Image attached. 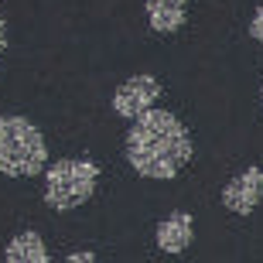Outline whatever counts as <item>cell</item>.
Masks as SVG:
<instances>
[{
  "mask_svg": "<svg viewBox=\"0 0 263 263\" xmlns=\"http://www.w3.org/2000/svg\"><path fill=\"white\" fill-rule=\"evenodd\" d=\"M188 0H147V21L157 34H171L185 24Z\"/></svg>",
  "mask_w": 263,
  "mask_h": 263,
  "instance_id": "cell-7",
  "label": "cell"
},
{
  "mask_svg": "<svg viewBox=\"0 0 263 263\" xmlns=\"http://www.w3.org/2000/svg\"><path fill=\"white\" fill-rule=\"evenodd\" d=\"M157 246L164 250L167 256H178L185 253L188 246H192V239H195V222H192V215L188 212H171L167 219H161L157 222V233H154Z\"/></svg>",
  "mask_w": 263,
  "mask_h": 263,
  "instance_id": "cell-6",
  "label": "cell"
},
{
  "mask_svg": "<svg viewBox=\"0 0 263 263\" xmlns=\"http://www.w3.org/2000/svg\"><path fill=\"white\" fill-rule=\"evenodd\" d=\"M96 181H99V167L92 161L62 157L45 171V205L55 212H72V209H79L92 198Z\"/></svg>",
  "mask_w": 263,
  "mask_h": 263,
  "instance_id": "cell-3",
  "label": "cell"
},
{
  "mask_svg": "<svg viewBox=\"0 0 263 263\" xmlns=\"http://www.w3.org/2000/svg\"><path fill=\"white\" fill-rule=\"evenodd\" d=\"M48 164V147L41 130L24 117H0V175L31 178Z\"/></svg>",
  "mask_w": 263,
  "mask_h": 263,
  "instance_id": "cell-2",
  "label": "cell"
},
{
  "mask_svg": "<svg viewBox=\"0 0 263 263\" xmlns=\"http://www.w3.org/2000/svg\"><path fill=\"white\" fill-rule=\"evenodd\" d=\"M4 45H7V24L0 17V59H4Z\"/></svg>",
  "mask_w": 263,
  "mask_h": 263,
  "instance_id": "cell-11",
  "label": "cell"
},
{
  "mask_svg": "<svg viewBox=\"0 0 263 263\" xmlns=\"http://www.w3.org/2000/svg\"><path fill=\"white\" fill-rule=\"evenodd\" d=\"M157 96H161V82L154 76H134L113 92V109H117L120 117L137 120V117H144V113L154 109Z\"/></svg>",
  "mask_w": 263,
  "mask_h": 263,
  "instance_id": "cell-4",
  "label": "cell"
},
{
  "mask_svg": "<svg viewBox=\"0 0 263 263\" xmlns=\"http://www.w3.org/2000/svg\"><path fill=\"white\" fill-rule=\"evenodd\" d=\"M263 198V167L250 164L246 171H239L236 178H229L222 188V205L236 215H250Z\"/></svg>",
  "mask_w": 263,
  "mask_h": 263,
  "instance_id": "cell-5",
  "label": "cell"
},
{
  "mask_svg": "<svg viewBox=\"0 0 263 263\" xmlns=\"http://www.w3.org/2000/svg\"><path fill=\"white\" fill-rule=\"evenodd\" d=\"M65 263H96V253L92 250H76V253H68Z\"/></svg>",
  "mask_w": 263,
  "mask_h": 263,
  "instance_id": "cell-10",
  "label": "cell"
},
{
  "mask_svg": "<svg viewBox=\"0 0 263 263\" xmlns=\"http://www.w3.org/2000/svg\"><path fill=\"white\" fill-rule=\"evenodd\" d=\"M4 260L7 263H48V246L38 233H17L4 250Z\"/></svg>",
  "mask_w": 263,
  "mask_h": 263,
  "instance_id": "cell-8",
  "label": "cell"
},
{
  "mask_svg": "<svg viewBox=\"0 0 263 263\" xmlns=\"http://www.w3.org/2000/svg\"><path fill=\"white\" fill-rule=\"evenodd\" d=\"M260 96H263V89H260Z\"/></svg>",
  "mask_w": 263,
  "mask_h": 263,
  "instance_id": "cell-12",
  "label": "cell"
},
{
  "mask_svg": "<svg viewBox=\"0 0 263 263\" xmlns=\"http://www.w3.org/2000/svg\"><path fill=\"white\" fill-rule=\"evenodd\" d=\"M250 38L263 41V4L253 10V17H250Z\"/></svg>",
  "mask_w": 263,
  "mask_h": 263,
  "instance_id": "cell-9",
  "label": "cell"
},
{
  "mask_svg": "<svg viewBox=\"0 0 263 263\" xmlns=\"http://www.w3.org/2000/svg\"><path fill=\"white\" fill-rule=\"evenodd\" d=\"M192 137L167 109H151L134 120L127 134V161L140 178L171 181L192 161Z\"/></svg>",
  "mask_w": 263,
  "mask_h": 263,
  "instance_id": "cell-1",
  "label": "cell"
}]
</instances>
